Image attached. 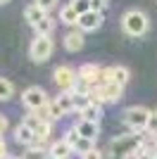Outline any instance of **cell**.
Listing matches in <instances>:
<instances>
[{
	"label": "cell",
	"instance_id": "obj_6",
	"mask_svg": "<svg viewBox=\"0 0 157 159\" xmlns=\"http://www.w3.org/2000/svg\"><path fill=\"white\" fill-rule=\"evenodd\" d=\"M52 79H55V83H57V88H62V90H69L72 93L74 88H76V71H74L72 66H57L55 69V74H52Z\"/></svg>",
	"mask_w": 157,
	"mask_h": 159
},
{
	"label": "cell",
	"instance_id": "obj_27",
	"mask_svg": "<svg viewBox=\"0 0 157 159\" xmlns=\"http://www.w3.org/2000/svg\"><path fill=\"white\" fill-rule=\"evenodd\" d=\"M78 138H81V135H78V131H76V128H69V131L64 133V140H67V143H69L72 147L76 145V140H78Z\"/></svg>",
	"mask_w": 157,
	"mask_h": 159
},
{
	"label": "cell",
	"instance_id": "obj_22",
	"mask_svg": "<svg viewBox=\"0 0 157 159\" xmlns=\"http://www.w3.org/2000/svg\"><path fill=\"white\" fill-rule=\"evenodd\" d=\"M21 124H24V126H29L33 133H36V128H38L43 121L38 119V114H36V112H31V114H26V116H24V121H21Z\"/></svg>",
	"mask_w": 157,
	"mask_h": 159
},
{
	"label": "cell",
	"instance_id": "obj_24",
	"mask_svg": "<svg viewBox=\"0 0 157 159\" xmlns=\"http://www.w3.org/2000/svg\"><path fill=\"white\" fill-rule=\"evenodd\" d=\"M69 5H72L74 10L78 12V17H81V14H86L88 10H91V0H72Z\"/></svg>",
	"mask_w": 157,
	"mask_h": 159
},
{
	"label": "cell",
	"instance_id": "obj_32",
	"mask_svg": "<svg viewBox=\"0 0 157 159\" xmlns=\"http://www.w3.org/2000/svg\"><path fill=\"white\" fill-rule=\"evenodd\" d=\"M36 5H38V7H43V10L48 12V10H52V7L57 5V0H36Z\"/></svg>",
	"mask_w": 157,
	"mask_h": 159
},
{
	"label": "cell",
	"instance_id": "obj_7",
	"mask_svg": "<svg viewBox=\"0 0 157 159\" xmlns=\"http://www.w3.org/2000/svg\"><path fill=\"white\" fill-rule=\"evenodd\" d=\"M102 26V12H93V10H88L86 14H81L78 17V29L81 31H98V29Z\"/></svg>",
	"mask_w": 157,
	"mask_h": 159
},
{
	"label": "cell",
	"instance_id": "obj_1",
	"mask_svg": "<svg viewBox=\"0 0 157 159\" xmlns=\"http://www.w3.org/2000/svg\"><path fill=\"white\" fill-rule=\"evenodd\" d=\"M143 145V140H140V133H124V135H119V138L112 140V152L119 154V157H133L136 159V152L138 147Z\"/></svg>",
	"mask_w": 157,
	"mask_h": 159
},
{
	"label": "cell",
	"instance_id": "obj_25",
	"mask_svg": "<svg viewBox=\"0 0 157 159\" xmlns=\"http://www.w3.org/2000/svg\"><path fill=\"white\" fill-rule=\"evenodd\" d=\"M145 133H148V135H157V109H155V112H150V116H148Z\"/></svg>",
	"mask_w": 157,
	"mask_h": 159
},
{
	"label": "cell",
	"instance_id": "obj_23",
	"mask_svg": "<svg viewBox=\"0 0 157 159\" xmlns=\"http://www.w3.org/2000/svg\"><path fill=\"white\" fill-rule=\"evenodd\" d=\"M88 150H93V140H88V138H81L76 140V145H74V152H81V154H86Z\"/></svg>",
	"mask_w": 157,
	"mask_h": 159
},
{
	"label": "cell",
	"instance_id": "obj_21",
	"mask_svg": "<svg viewBox=\"0 0 157 159\" xmlns=\"http://www.w3.org/2000/svg\"><path fill=\"white\" fill-rule=\"evenodd\" d=\"M50 131H52V121H43V124L36 128V138L38 140H48L50 138Z\"/></svg>",
	"mask_w": 157,
	"mask_h": 159
},
{
	"label": "cell",
	"instance_id": "obj_15",
	"mask_svg": "<svg viewBox=\"0 0 157 159\" xmlns=\"http://www.w3.org/2000/svg\"><path fill=\"white\" fill-rule=\"evenodd\" d=\"M72 98H74V112H83L86 107L91 105V93L86 90H72Z\"/></svg>",
	"mask_w": 157,
	"mask_h": 159
},
{
	"label": "cell",
	"instance_id": "obj_17",
	"mask_svg": "<svg viewBox=\"0 0 157 159\" xmlns=\"http://www.w3.org/2000/svg\"><path fill=\"white\" fill-rule=\"evenodd\" d=\"M59 21L67 24V26H74V24H78V12L72 5H64L62 10H59Z\"/></svg>",
	"mask_w": 157,
	"mask_h": 159
},
{
	"label": "cell",
	"instance_id": "obj_28",
	"mask_svg": "<svg viewBox=\"0 0 157 159\" xmlns=\"http://www.w3.org/2000/svg\"><path fill=\"white\" fill-rule=\"evenodd\" d=\"M50 114H52V121H57L64 116V112H62V107L57 105V102H50Z\"/></svg>",
	"mask_w": 157,
	"mask_h": 159
},
{
	"label": "cell",
	"instance_id": "obj_10",
	"mask_svg": "<svg viewBox=\"0 0 157 159\" xmlns=\"http://www.w3.org/2000/svg\"><path fill=\"white\" fill-rule=\"evenodd\" d=\"M64 48L69 52H78L81 48H83V31L76 29V31H69L64 36Z\"/></svg>",
	"mask_w": 157,
	"mask_h": 159
},
{
	"label": "cell",
	"instance_id": "obj_31",
	"mask_svg": "<svg viewBox=\"0 0 157 159\" xmlns=\"http://www.w3.org/2000/svg\"><path fill=\"white\" fill-rule=\"evenodd\" d=\"M107 7V0H91V10L93 12H102Z\"/></svg>",
	"mask_w": 157,
	"mask_h": 159
},
{
	"label": "cell",
	"instance_id": "obj_12",
	"mask_svg": "<svg viewBox=\"0 0 157 159\" xmlns=\"http://www.w3.org/2000/svg\"><path fill=\"white\" fill-rule=\"evenodd\" d=\"M45 17H48V12L43 10V7H38L36 2H33V5H29V7L24 10V19L29 21L31 26H36V24H38L40 19H45Z\"/></svg>",
	"mask_w": 157,
	"mask_h": 159
},
{
	"label": "cell",
	"instance_id": "obj_4",
	"mask_svg": "<svg viewBox=\"0 0 157 159\" xmlns=\"http://www.w3.org/2000/svg\"><path fill=\"white\" fill-rule=\"evenodd\" d=\"M148 116H150V109H145V107H129L124 112V121L126 126L131 128V131H145V126H148Z\"/></svg>",
	"mask_w": 157,
	"mask_h": 159
},
{
	"label": "cell",
	"instance_id": "obj_26",
	"mask_svg": "<svg viewBox=\"0 0 157 159\" xmlns=\"http://www.w3.org/2000/svg\"><path fill=\"white\" fill-rule=\"evenodd\" d=\"M36 114H38V119H40V121H52L50 102H48V105H43V107H38V109H36Z\"/></svg>",
	"mask_w": 157,
	"mask_h": 159
},
{
	"label": "cell",
	"instance_id": "obj_36",
	"mask_svg": "<svg viewBox=\"0 0 157 159\" xmlns=\"http://www.w3.org/2000/svg\"><path fill=\"white\" fill-rule=\"evenodd\" d=\"M2 159H14V157H2Z\"/></svg>",
	"mask_w": 157,
	"mask_h": 159
},
{
	"label": "cell",
	"instance_id": "obj_19",
	"mask_svg": "<svg viewBox=\"0 0 157 159\" xmlns=\"http://www.w3.org/2000/svg\"><path fill=\"white\" fill-rule=\"evenodd\" d=\"M33 29H36V33H38V36H50L52 29H55V19H52V17H45V19H40Z\"/></svg>",
	"mask_w": 157,
	"mask_h": 159
},
{
	"label": "cell",
	"instance_id": "obj_3",
	"mask_svg": "<svg viewBox=\"0 0 157 159\" xmlns=\"http://www.w3.org/2000/svg\"><path fill=\"white\" fill-rule=\"evenodd\" d=\"M52 50H55V43H52L50 36H36V38L31 40V45H29V55H31V60L38 62V64L50 57Z\"/></svg>",
	"mask_w": 157,
	"mask_h": 159
},
{
	"label": "cell",
	"instance_id": "obj_2",
	"mask_svg": "<svg viewBox=\"0 0 157 159\" xmlns=\"http://www.w3.org/2000/svg\"><path fill=\"white\" fill-rule=\"evenodd\" d=\"M121 29H124L129 36H143L148 31V14L140 12V10H129V12L121 17Z\"/></svg>",
	"mask_w": 157,
	"mask_h": 159
},
{
	"label": "cell",
	"instance_id": "obj_16",
	"mask_svg": "<svg viewBox=\"0 0 157 159\" xmlns=\"http://www.w3.org/2000/svg\"><path fill=\"white\" fill-rule=\"evenodd\" d=\"M78 114H81V119H86V121H98V124H100V116H102V105L91 102L83 112H78Z\"/></svg>",
	"mask_w": 157,
	"mask_h": 159
},
{
	"label": "cell",
	"instance_id": "obj_11",
	"mask_svg": "<svg viewBox=\"0 0 157 159\" xmlns=\"http://www.w3.org/2000/svg\"><path fill=\"white\" fill-rule=\"evenodd\" d=\"M102 88V95H105V102H117L121 100V93H124V86H119V83H105V86H98Z\"/></svg>",
	"mask_w": 157,
	"mask_h": 159
},
{
	"label": "cell",
	"instance_id": "obj_30",
	"mask_svg": "<svg viewBox=\"0 0 157 159\" xmlns=\"http://www.w3.org/2000/svg\"><path fill=\"white\" fill-rule=\"evenodd\" d=\"M136 159H155V154H150V152H148V147L140 145V147H138V152H136Z\"/></svg>",
	"mask_w": 157,
	"mask_h": 159
},
{
	"label": "cell",
	"instance_id": "obj_14",
	"mask_svg": "<svg viewBox=\"0 0 157 159\" xmlns=\"http://www.w3.org/2000/svg\"><path fill=\"white\" fill-rule=\"evenodd\" d=\"M14 140H17V143H19V145H31L33 140H36V133L31 131V128L29 126H24V124H19V126L14 128Z\"/></svg>",
	"mask_w": 157,
	"mask_h": 159
},
{
	"label": "cell",
	"instance_id": "obj_9",
	"mask_svg": "<svg viewBox=\"0 0 157 159\" xmlns=\"http://www.w3.org/2000/svg\"><path fill=\"white\" fill-rule=\"evenodd\" d=\"M74 128L78 131V135H83V138H88V140H95L98 133H100V124L98 121H86V119H78Z\"/></svg>",
	"mask_w": 157,
	"mask_h": 159
},
{
	"label": "cell",
	"instance_id": "obj_5",
	"mask_svg": "<svg viewBox=\"0 0 157 159\" xmlns=\"http://www.w3.org/2000/svg\"><path fill=\"white\" fill-rule=\"evenodd\" d=\"M21 102H24L31 112H36L38 107H43V105H48L50 100H48V93L43 90V88H38V86H31V88H26L24 93H21Z\"/></svg>",
	"mask_w": 157,
	"mask_h": 159
},
{
	"label": "cell",
	"instance_id": "obj_29",
	"mask_svg": "<svg viewBox=\"0 0 157 159\" xmlns=\"http://www.w3.org/2000/svg\"><path fill=\"white\" fill-rule=\"evenodd\" d=\"M81 159H102V152H100L98 147H93V150H88L86 154H81Z\"/></svg>",
	"mask_w": 157,
	"mask_h": 159
},
{
	"label": "cell",
	"instance_id": "obj_35",
	"mask_svg": "<svg viewBox=\"0 0 157 159\" xmlns=\"http://www.w3.org/2000/svg\"><path fill=\"white\" fill-rule=\"evenodd\" d=\"M7 2H10V0H0V5H7Z\"/></svg>",
	"mask_w": 157,
	"mask_h": 159
},
{
	"label": "cell",
	"instance_id": "obj_33",
	"mask_svg": "<svg viewBox=\"0 0 157 159\" xmlns=\"http://www.w3.org/2000/svg\"><path fill=\"white\" fill-rule=\"evenodd\" d=\"M7 128H10V121H7V116H5V114H0V135H2V133H5Z\"/></svg>",
	"mask_w": 157,
	"mask_h": 159
},
{
	"label": "cell",
	"instance_id": "obj_20",
	"mask_svg": "<svg viewBox=\"0 0 157 159\" xmlns=\"http://www.w3.org/2000/svg\"><path fill=\"white\" fill-rule=\"evenodd\" d=\"M12 95H14V86H12V81H7V79H0V102L10 100Z\"/></svg>",
	"mask_w": 157,
	"mask_h": 159
},
{
	"label": "cell",
	"instance_id": "obj_34",
	"mask_svg": "<svg viewBox=\"0 0 157 159\" xmlns=\"http://www.w3.org/2000/svg\"><path fill=\"white\" fill-rule=\"evenodd\" d=\"M7 157V145H5V140H2V135H0V159Z\"/></svg>",
	"mask_w": 157,
	"mask_h": 159
},
{
	"label": "cell",
	"instance_id": "obj_8",
	"mask_svg": "<svg viewBox=\"0 0 157 159\" xmlns=\"http://www.w3.org/2000/svg\"><path fill=\"white\" fill-rule=\"evenodd\" d=\"M74 154V147L67 143L64 138L57 140V143H52L50 147H48V157L50 159H69Z\"/></svg>",
	"mask_w": 157,
	"mask_h": 159
},
{
	"label": "cell",
	"instance_id": "obj_13",
	"mask_svg": "<svg viewBox=\"0 0 157 159\" xmlns=\"http://www.w3.org/2000/svg\"><path fill=\"white\" fill-rule=\"evenodd\" d=\"M131 79V71L126 69V66L117 64V66H110V81L112 83H119V86H126Z\"/></svg>",
	"mask_w": 157,
	"mask_h": 159
},
{
	"label": "cell",
	"instance_id": "obj_18",
	"mask_svg": "<svg viewBox=\"0 0 157 159\" xmlns=\"http://www.w3.org/2000/svg\"><path fill=\"white\" fill-rule=\"evenodd\" d=\"M55 102L62 107V112H64V114H72V112H74V98H72V93H69V90H64V93L59 95Z\"/></svg>",
	"mask_w": 157,
	"mask_h": 159
}]
</instances>
